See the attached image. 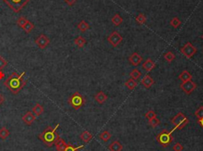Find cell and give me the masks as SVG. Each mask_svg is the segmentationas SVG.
Here are the masks:
<instances>
[{"label": "cell", "mask_w": 203, "mask_h": 151, "mask_svg": "<svg viewBox=\"0 0 203 151\" xmlns=\"http://www.w3.org/2000/svg\"><path fill=\"white\" fill-rule=\"evenodd\" d=\"M64 1L68 5V6H73V5H74L75 3L77 2V0H64Z\"/></svg>", "instance_id": "cell-39"}, {"label": "cell", "mask_w": 203, "mask_h": 151, "mask_svg": "<svg viewBox=\"0 0 203 151\" xmlns=\"http://www.w3.org/2000/svg\"><path fill=\"white\" fill-rule=\"evenodd\" d=\"M195 117H197L198 120H199V119L203 118V106L199 107L197 110L195 111Z\"/></svg>", "instance_id": "cell-36"}, {"label": "cell", "mask_w": 203, "mask_h": 151, "mask_svg": "<svg viewBox=\"0 0 203 151\" xmlns=\"http://www.w3.org/2000/svg\"><path fill=\"white\" fill-rule=\"evenodd\" d=\"M164 57L167 62L171 63V62L175 59V55H174V54L173 53L172 51H167V53L164 54Z\"/></svg>", "instance_id": "cell-27"}, {"label": "cell", "mask_w": 203, "mask_h": 151, "mask_svg": "<svg viewBox=\"0 0 203 151\" xmlns=\"http://www.w3.org/2000/svg\"><path fill=\"white\" fill-rule=\"evenodd\" d=\"M74 43L75 44H76V46L80 48H82L86 45V41L84 37H83L82 36H79L74 40Z\"/></svg>", "instance_id": "cell-19"}, {"label": "cell", "mask_w": 203, "mask_h": 151, "mask_svg": "<svg viewBox=\"0 0 203 151\" xmlns=\"http://www.w3.org/2000/svg\"><path fill=\"white\" fill-rule=\"evenodd\" d=\"M144 117H145L146 119H148V120H149L151 119L156 117V112H154L153 110H149L148 112H147L145 114H144Z\"/></svg>", "instance_id": "cell-35"}, {"label": "cell", "mask_w": 203, "mask_h": 151, "mask_svg": "<svg viewBox=\"0 0 203 151\" xmlns=\"http://www.w3.org/2000/svg\"><path fill=\"white\" fill-rule=\"evenodd\" d=\"M192 77L193 76L191 75V74L187 71V70H184L182 71V73L179 74L178 76V78L182 81V82H186V81H189V80L192 79Z\"/></svg>", "instance_id": "cell-16"}, {"label": "cell", "mask_w": 203, "mask_h": 151, "mask_svg": "<svg viewBox=\"0 0 203 151\" xmlns=\"http://www.w3.org/2000/svg\"><path fill=\"white\" fill-rule=\"evenodd\" d=\"M23 123L26 125H31L34 122V120H36V116L33 114L32 112H27L24 116L22 118Z\"/></svg>", "instance_id": "cell-12"}, {"label": "cell", "mask_w": 203, "mask_h": 151, "mask_svg": "<svg viewBox=\"0 0 203 151\" xmlns=\"http://www.w3.org/2000/svg\"><path fill=\"white\" fill-rule=\"evenodd\" d=\"M156 140L163 147H167L173 141L172 132L167 130H163L161 132L156 135Z\"/></svg>", "instance_id": "cell-4"}, {"label": "cell", "mask_w": 203, "mask_h": 151, "mask_svg": "<svg viewBox=\"0 0 203 151\" xmlns=\"http://www.w3.org/2000/svg\"><path fill=\"white\" fill-rule=\"evenodd\" d=\"M85 103H86V100L84 97L79 92L74 93L68 98V104L76 110H78L81 107L83 106Z\"/></svg>", "instance_id": "cell-5"}, {"label": "cell", "mask_w": 203, "mask_h": 151, "mask_svg": "<svg viewBox=\"0 0 203 151\" xmlns=\"http://www.w3.org/2000/svg\"><path fill=\"white\" fill-rule=\"evenodd\" d=\"M77 28H78L79 30H80L82 33H84L86 31H87L88 29H90V25L88 23L85 21L84 20H82L77 25Z\"/></svg>", "instance_id": "cell-21"}, {"label": "cell", "mask_w": 203, "mask_h": 151, "mask_svg": "<svg viewBox=\"0 0 203 151\" xmlns=\"http://www.w3.org/2000/svg\"><path fill=\"white\" fill-rule=\"evenodd\" d=\"M201 39H202V40H203V34H202V35H201Z\"/></svg>", "instance_id": "cell-43"}, {"label": "cell", "mask_w": 203, "mask_h": 151, "mask_svg": "<svg viewBox=\"0 0 203 151\" xmlns=\"http://www.w3.org/2000/svg\"><path fill=\"white\" fill-rule=\"evenodd\" d=\"M108 149L110 151H121L123 149V146L118 141H114L110 144Z\"/></svg>", "instance_id": "cell-17"}, {"label": "cell", "mask_w": 203, "mask_h": 151, "mask_svg": "<svg viewBox=\"0 0 203 151\" xmlns=\"http://www.w3.org/2000/svg\"><path fill=\"white\" fill-rule=\"evenodd\" d=\"M49 43L50 40L45 34H41L37 39L35 40V44L41 49H45V48H47Z\"/></svg>", "instance_id": "cell-10"}, {"label": "cell", "mask_w": 203, "mask_h": 151, "mask_svg": "<svg viewBox=\"0 0 203 151\" xmlns=\"http://www.w3.org/2000/svg\"><path fill=\"white\" fill-rule=\"evenodd\" d=\"M155 67H156V64L151 59H147L142 65V68L147 72L152 71Z\"/></svg>", "instance_id": "cell-15"}, {"label": "cell", "mask_w": 203, "mask_h": 151, "mask_svg": "<svg viewBox=\"0 0 203 151\" xmlns=\"http://www.w3.org/2000/svg\"><path fill=\"white\" fill-rule=\"evenodd\" d=\"M25 72H22L21 74H19L16 72H13L8 77V78L5 80L3 85L6 86L13 94H18L23 87L26 85L27 81L24 79V76Z\"/></svg>", "instance_id": "cell-1"}, {"label": "cell", "mask_w": 203, "mask_h": 151, "mask_svg": "<svg viewBox=\"0 0 203 151\" xmlns=\"http://www.w3.org/2000/svg\"><path fill=\"white\" fill-rule=\"evenodd\" d=\"M143 60V58L137 53V52H134L129 57V62L131 64V65L134 67H137L140 64V63Z\"/></svg>", "instance_id": "cell-11"}, {"label": "cell", "mask_w": 203, "mask_h": 151, "mask_svg": "<svg viewBox=\"0 0 203 151\" xmlns=\"http://www.w3.org/2000/svg\"><path fill=\"white\" fill-rule=\"evenodd\" d=\"M171 123L174 125V127L171 130V132L174 130H181L184 128L189 123V119L187 118L183 112H178L176 116H174L171 119Z\"/></svg>", "instance_id": "cell-3"}, {"label": "cell", "mask_w": 203, "mask_h": 151, "mask_svg": "<svg viewBox=\"0 0 203 151\" xmlns=\"http://www.w3.org/2000/svg\"><path fill=\"white\" fill-rule=\"evenodd\" d=\"M56 146V149L57 151H64L66 148V146H67V143L64 142V140L63 139H60L59 138L57 140V142L55 143Z\"/></svg>", "instance_id": "cell-20"}, {"label": "cell", "mask_w": 203, "mask_h": 151, "mask_svg": "<svg viewBox=\"0 0 203 151\" xmlns=\"http://www.w3.org/2000/svg\"><path fill=\"white\" fill-rule=\"evenodd\" d=\"M111 21H112V23L115 26H119L121 23L123 22V18L120 16L119 14H116V15L112 18Z\"/></svg>", "instance_id": "cell-24"}, {"label": "cell", "mask_w": 203, "mask_h": 151, "mask_svg": "<svg viewBox=\"0 0 203 151\" xmlns=\"http://www.w3.org/2000/svg\"><path fill=\"white\" fill-rule=\"evenodd\" d=\"M148 123H149V125L152 128H155V127H156L157 126H159L160 124V120L158 118L155 117V118H152L151 120H148Z\"/></svg>", "instance_id": "cell-34"}, {"label": "cell", "mask_w": 203, "mask_h": 151, "mask_svg": "<svg viewBox=\"0 0 203 151\" xmlns=\"http://www.w3.org/2000/svg\"><path fill=\"white\" fill-rule=\"evenodd\" d=\"M172 149L174 151H183L184 147H183V146L181 143H177L174 144V146H173Z\"/></svg>", "instance_id": "cell-37"}, {"label": "cell", "mask_w": 203, "mask_h": 151, "mask_svg": "<svg viewBox=\"0 0 203 151\" xmlns=\"http://www.w3.org/2000/svg\"><path fill=\"white\" fill-rule=\"evenodd\" d=\"M10 134V131L6 127H2V128H0V138L2 140H5L7 137H9Z\"/></svg>", "instance_id": "cell-25"}, {"label": "cell", "mask_w": 203, "mask_h": 151, "mask_svg": "<svg viewBox=\"0 0 203 151\" xmlns=\"http://www.w3.org/2000/svg\"><path fill=\"white\" fill-rule=\"evenodd\" d=\"M28 19H26L25 17H20L19 18V19L17 20V25H18V26L23 29V27L25 26V24L28 22Z\"/></svg>", "instance_id": "cell-31"}, {"label": "cell", "mask_w": 203, "mask_h": 151, "mask_svg": "<svg viewBox=\"0 0 203 151\" xmlns=\"http://www.w3.org/2000/svg\"><path fill=\"white\" fill-rule=\"evenodd\" d=\"M107 99H108V96L104 92H103V91L97 93L95 94V96H94V100H95V101L99 104H104L107 100Z\"/></svg>", "instance_id": "cell-14"}, {"label": "cell", "mask_w": 203, "mask_h": 151, "mask_svg": "<svg viewBox=\"0 0 203 151\" xmlns=\"http://www.w3.org/2000/svg\"><path fill=\"white\" fill-rule=\"evenodd\" d=\"M129 75L131 76V78L134 80H137L140 78V76H141V72L138 69H134L132 71Z\"/></svg>", "instance_id": "cell-28"}, {"label": "cell", "mask_w": 203, "mask_h": 151, "mask_svg": "<svg viewBox=\"0 0 203 151\" xmlns=\"http://www.w3.org/2000/svg\"><path fill=\"white\" fill-rule=\"evenodd\" d=\"M198 123L199 124H200V126H201V127L203 128V118L199 119L198 121Z\"/></svg>", "instance_id": "cell-40"}, {"label": "cell", "mask_w": 203, "mask_h": 151, "mask_svg": "<svg viewBox=\"0 0 203 151\" xmlns=\"http://www.w3.org/2000/svg\"><path fill=\"white\" fill-rule=\"evenodd\" d=\"M15 13L20 12L30 0H2Z\"/></svg>", "instance_id": "cell-6"}, {"label": "cell", "mask_w": 203, "mask_h": 151, "mask_svg": "<svg viewBox=\"0 0 203 151\" xmlns=\"http://www.w3.org/2000/svg\"><path fill=\"white\" fill-rule=\"evenodd\" d=\"M125 86L129 89V90H134L137 86V82L136 80H134L133 78L127 80L125 82Z\"/></svg>", "instance_id": "cell-23"}, {"label": "cell", "mask_w": 203, "mask_h": 151, "mask_svg": "<svg viewBox=\"0 0 203 151\" xmlns=\"http://www.w3.org/2000/svg\"><path fill=\"white\" fill-rule=\"evenodd\" d=\"M4 77H5V74L2 72V71H0V80L2 79Z\"/></svg>", "instance_id": "cell-42"}, {"label": "cell", "mask_w": 203, "mask_h": 151, "mask_svg": "<svg viewBox=\"0 0 203 151\" xmlns=\"http://www.w3.org/2000/svg\"><path fill=\"white\" fill-rule=\"evenodd\" d=\"M8 64V62L5 60L2 56H0V71H2V69L6 67Z\"/></svg>", "instance_id": "cell-38"}, {"label": "cell", "mask_w": 203, "mask_h": 151, "mask_svg": "<svg viewBox=\"0 0 203 151\" xmlns=\"http://www.w3.org/2000/svg\"><path fill=\"white\" fill-rule=\"evenodd\" d=\"M34 27H35L34 24L31 22V21H28V22L25 24V26L23 27V30L25 31L26 33H29L31 31L34 29Z\"/></svg>", "instance_id": "cell-30"}, {"label": "cell", "mask_w": 203, "mask_h": 151, "mask_svg": "<svg viewBox=\"0 0 203 151\" xmlns=\"http://www.w3.org/2000/svg\"><path fill=\"white\" fill-rule=\"evenodd\" d=\"M83 148H84V146L83 145L80 146H77V147H75L72 145H71V144H67L64 151H79L80 149H83Z\"/></svg>", "instance_id": "cell-32"}, {"label": "cell", "mask_w": 203, "mask_h": 151, "mask_svg": "<svg viewBox=\"0 0 203 151\" xmlns=\"http://www.w3.org/2000/svg\"><path fill=\"white\" fill-rule=\"evenodd\" d=\"M181 53L183 54L184 56L187 58V59H191V57H193L195 54L197 53V48L194 46L191 42H187L186 44L183 46L180 50Z\"/></svg>", "instance_id": "cell-7"}, {"label": "cell", "mask_w": 203, "mask_h": 151, "mask_svg": "<svg viewBox=\"0 0 203 151\" xmlns=\"http://www.w3.org/2000/svg\"><path fill=\"white\" fill-rule=\"evenodd\" d=\"M33 112L35 114L36 117H40L44 112L43 106L41 104H40L39 103H37V104H35V106L33 108Z\"/></svg>", "instance_id": "cell-22"}, {"label": "cell", "mask_w": 203, "mask_h": 151, "mask_svg": "<svg viewBox=\"0 0 203 151\" xmlns=\"http://www.w3.org/2000/svg\"><path fill=\"white\" fill-rule=\"evenodd\" d=\"M93 135L89 132L88 131H83L81 134H80V139H82V141L84 142L85 143H88L92 139Z\"/></svg>", "instance_id": "cell-18"}, {"label": "cell", "mask_w": 203, "mask_h": 151, "mask_svg": "<svg viewBox=\"0 0 203 151\" xmlns=\"http://www.w3.org/2000/svg\"><path fill=\"white\" fill-rule=\"evenodd\" d=\"M123 38L121 36V34L117 33V31H113L110 34V36L107 37V41L109 42L110 44L112 45V47H117L122 42Z\"/></svg>", "instance_id": "cell-8"}, {"label": "cell", "mask_w": 203, "mask_h": 151, "mask_svg": "<svg viewBox=\"0 0 203 151\" xmlns=\"http://www.w3.org/2000/svg\"><path fill=\"white\" fill-rule=\"evenodd\" d=\"M180 89L187 95H190L194 90L197 88V84L193 82L192 80H189L186 82H183L179 86Z\"/></svg>", "instance_id": "cell-9"}, {"label": "cell", "mask_w": 203, "mask_h": 151, "mask_svg": "<svg viewBox=\"0 0 203 151\" xmlns=\"http://www.w3.org/2000/svg\"><path fill=\"white\" fill-rule=\"evenodd\" d=\"M3 101H4V97H3L2 94H0V105L3 103Z\"/></svg>", "instance_id": "cell-41"}, {"label": "cell", "mask_w": 203, "mask_h": 151, "mask_svg": "<svg viewBox=\"0 0 203 151\" xmlns=\"http://www.w3.org/2000/svg\"><path fill=\"white\" fill-rule=\"evenodd\" d=\"M140 83L146 89H149V88L152 87V85L154 84V80L149 74H146L144 78L140 80Z\"/></svg>", "instance_id": "cell-13"}, {"label": "cell", "mask_w": 203, "mask_h": 151, "mask_svg": "<svg viewBox=\"0 0 203 151\" xmlns=\"http://www.w3.org/2000/svg\"><path fill=\"white\" fill-rule=\"evenodd\" d=\"M170 25L173 27V28H174V29H177V28H178V27L180 26L181 21L179 20L178 18H177V17H174V18H173L171 20Z\"/></svg>", "instance_id": "cell-29"}, {"label": "cell", "mask_w": 203, "mask_h": 151, "mask_svg": "<svg viewBox=\"0 0 203 151\" xmlns=\"http://www.w3.org/2000/svg\"><path fill=\"white\" fill-rule=\"evenodd\" d=\"M135 20L139 25H144L146 22V17L143 14H139L137 17H136Z\"/></svg>", "instance_id": "cell-33"}, {"label": "cell", "mask_w": 203, "mask_h": 151, "mask_svg": "<svg viewBox=\"0 0 203 151\" xmlns=\"http://www.w3.org/2000/svg\"><path fill=\"white\" fill-rule=\"evenodd\" d=\"M59 126V123H57V125H56L54 127L49 126L45 131H42L38 135L39 139L48 147H52L53 145H55V143L59 139V135L56 133V130L58 129Z\"/></svg>", "instance_id": "cell-2"}, {"label": "cell", "mask_w": 203, "mask_h": 151, "mask_svg": "<svg viewBox=\"0 0 203 151\" xmlns=\"http://www.w3.org/2000/svg\"><path fill=\"white\" fill-rule=\"evenodd\" d=\"M111 138V134L109 132V131H103V133H101L100 135H99V139H102L103 142H105V143H107V142H108L110 139Z\"/></svg>", "instance_id": "cell-26"}]
</instances>
